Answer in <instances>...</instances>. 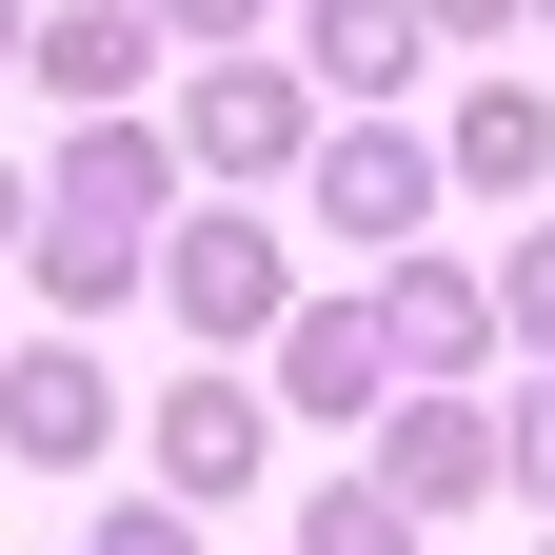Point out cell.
Wrapping results in <instances>:
<instances>
[{
  "instance_id": "6da1fadb",
  "label": "cell",
  "mask_w": 555,
  "mask_h": 555,
  "mask_svg": "<svg viewBox=\"0 0 555 555\" xmlns=\"http://www.w3.org/2000/svg\"><path fill=\"white\" fill-rule=\"evenodd\" d=\"M139 298H159L198 358H258V337L298 318V278H278V219H258V198H179V219H159V278H139Z\"/></svg>"
},
{
  "instance_id": "7a4b0ae2",
  "label": "cell",
  "mask_w": 555,
  "mask_h": 555,
  "mask_svg": "<svg viewBox=\"0 0 555 555\" xmlns=\"http://www.w3.org/2000/svg\"><path fill=\"white\" fill-rule=\"evenodd\" d=\"M179 179H219V198H258V179H298L318 159V80H298V60H278V40H219V60H198V80H179Z\"/></svg>"
},
{
  "instance_id": "3957f363",
  "label": "cell",
  "mask_w": 555,
  "mask_h": 555,
  "mask_svg": "<svg viewBox=\"0 0 555 555\" xmlns=\"http://www.w3.org/2000/svg\"><path fill=\"white\" fill-rule=\"evenodd\" d=\"M139 476H159L179 516H238L258 476H278V397H258L238 358H198V377H159V416H139Z\"/></svg>"
},
{
  "instance_id": "277c9868",
  "label": "cell",
  "mask_w": 555,
  "mask_h": 555,
  "mask_svg": "<svg viewBox=\"0 0 555 555\" xmlns=\"http://www.w3.org/2000/svg\"><path fill=\"white\" fill-rule=\"evenodd\" d=\"M298 198H318L358 258H397L416 219H437V119H337L318 159H298Z\"/></svg>"
},
{
  "instance_id": "5b68a950",
  "label": "cell",
  "mask_w": 555,
  "mask_h": 555,
  "mask_svg": "<svg viewBox=\"0 0 555 555\" xmlns=\"http://www.w3.org/2000/svg\"><path fill=\"white\" fill-rule=\"evenodd\" d=\"M0 456L21 476H119V377L80 337H21V358H0Z\"/></svg>"
},
{
  "instance_id": "8992f818",
  "label": "cell",
  "mask_w": 555,
  "mask_h": 555,
  "mask_svg": "<svg viewBox=\"0 0 555 555\" xmlns=\"http://www.w3.org/2000/svg\"><path fill=\"white\" fill-rule=\"evenodd\" d=\"M40 219L159 238V219H179V139H159V119H60V139H40Z\"/></svg>"
},
{
  "instance_id": "52a82bcc",
  "label": "cell",
  "mask_w": 555,
  "mask_h": 555,
  "mask_svg": "<svg viewBox=\"0 0 555 555\" xmlns=\"http://www.w3.org/2000/svg\"><path fill=\"white\" fill-rule=\"evenodd\" d=\"M377 337H397V377H416V397H476V377L516 358L496 278H456V258H397V278H377Z\"/></svg>"
},
{
  "instance_id": "ba28073f",
  "label": "cell",
  "mask_w": 555,
  "mask_h": 555,
  "mask_svg": "<svg viewBox=\"0 0 555 555\" xmlns=\"http://www.w3.org/2000/svg\"><path fill=\"white\" fill-rule=\"evenodd\" d=\"M377 496L437 535V516H476V496H516V456H496V416H476V397H416V377H397V416H377Z\"/></svg>"
},
{
  "instance_id": "9c48e42d",
  "label": "cell",
  "mask_w": 555,
  "mask_h": 555,
  "mask_svg": "<svg viewBox=\"0 0 555 555\" xmlns=\"http://www.w3.org/2000/svg\"><path fill=\"white\" fill-rule=\"evenodd\" d=\"M159 21H139V0H40V40H21V80L60 100V119H139V100H159Z\"/></svg>"
},
{
  "instance_id": "30bf717a",
  "label": "cell",
  "mask_w": 555,
  "mask_h": 555,
  "mask_svg": "<svg viewBox=\"0 0 555 555\" xmlns=\"http://www.w3.org/2000/svg\"><path fill=\"white\" fill-rule=\"evenodd\" d=\"M278 416H318V437H377V416H397L377 298H298V318H278Z\"/></svg>"
},
{
  "instance_id": "8fae6325",
  "label": "cell",
  "mask_w": 555,
  "mask_h": 555,
  "mask_svg": "<svg viewBox=\"0 0 555 555\" xmlns=\"http://www.w3.org/2000/svg\"><path fill=\"white\" fill-rule=\"evenodd\" d=\"M416 60H437V21H416V0H298V80H318V100L397 119V100H416Z\"/></svg>"
},
{
  "instance_id": "7c38bea8",
  "label": "cell",
  "mask_w": 555,
  "mask_h": 555,
  "mask_svg": "<svg viewBox=\"0 0 555 555\" xmlns=\"http://www.w3.org/2000/svg\"><path fill=\"white\" fill-rule=\"evenodd\" d=\"M437 179H476V198H535V179H555V100H535V80H456V119H437Z\"/></svg>"
},
{
  "instance_id": "4fadbf2b",
  "label": "cell",
  "mask_w": 555,
  "mask_h": 555,
  "mask_svg": "<svg viewBox=\"0 0 555 555\" xmlns=\"http://www.w3.org/2000/svg\"><path fill=\"white\" fill-rule=\"evenodd\" d=\"M21 278H40V318H119L139 278H159V238H100V219H40V238H21Z\"/></svg>"
},
{
  "instance_id": "5bb4252c",
  "label": "cell",
  "mask_w": 555,
  "mask_h": 555,
  "mask_svg": "<svg viewBox=\"0 0 555 555\" xmlns=\"http://www.w3.org/2000/svg\"><path fill=\"white\" fill-rule=\"evenodd\" d=\"M278 555H416V516L377 496V476H318V496H298V535H278Z\"/></svg>"
},
{
  "instance_id": "9a60e30c",
  "label": "cell",
  "mask_w": 555,
  "mask_h": 555,
  "mask_svg": "<svg viewBox=\"0 0 555 555\" xmlns=\"http://www.w3.org/2000/svg\"><path fill=\"white\" fill-rule=\"evenodd\" d=\"M80 555H198V516L159 496V476H139V496H100V535H80Z\"/></svg>"
},
{
  "instance_id": "2e32d148",
  "label": "cell",
  "mask_w": 555,
  "mask_h": 555,
  "mask_svg": "<svg viewBox=\"0 0 555 555\" xmlns=\"http://www.w3.org/2000/svg\"><path fill=\"white\" fill-rule=\"evenodd\" d=\"M496 318H516V358H555V219L496 258Z\"/></svg>"
},
{
  "instance_id": "e0dca14e",
  "label": "cell",
  "mask_w": 555,
  "mask_h": 555,
  "mask_svg": "<svg viewBox=\"0 0 555 555\" xmlns=\"http://www.w3.org/2000/svg\"><path fill=\"white\" fill-rule=\"evenodd\" d=\"M496 456H516V496H535V516H555V358H535V377H516V416H496Z\"/></svg>"
},
{
  "instance_id": "ac0fdd59",
  "label": "cell",
  "mask_w": 555,
  "mask_h": 555,
  "mask_svg": "<svg viewBox=\"0 0 555 555\" xmlns=\"http://www.w3.org/2000/svg\"><path fill=\"white\" fill-rule=\"evenodd\" d=\"M139 21H159L179 60H219V40H258V21H278V0H139Z\"/></svg>"
},
{
  "instance_id": "d6986e66",
  "label": "cell",
  "mask_w": 555,
  "mask_h": 555,
  "mask_svg": "<svg viewBox=\"0 0 555 555\" xmlns=\"http://www.w3.org/2000/svg\"><path fill=\"white\" fill-rule=\"evenodd\" d=\"M416 21H437V40H516L535 0H416Z\"/></svg>"
},
{
  "instance_id": "ffe728a7",
  "label": "cell",
  "mask_w": 555,
  "mask_h": 555,
  "mask_svg": "<svg viewBox=\"0 0 555 555\" xmlns=\"http://www.w3.org/2000/svg\"><path fill=\"white\" fill-rule=\"evenodd\" d=\"M40 238V159H0V258H21Z\"/></svg>"
},
{
  "instance_id": "44dd1931",
  "label": "cell",
  "mask_w": 555,
  "mask_h": 555,
  "mask_svg": "<svg viewBox=\"0 0 555 555\" xmlns=\"http://www.w3.org/2000/svg\"><path fill=\"white\" fill-rule=\"evenodd\" d=\"M21 40H40V0H0V80H21Z\"/></svg>"
},
{
  "instance_id": "7402d4cb",
  "label": "cell",
  "mask_w": 555,
  "mask_h": 555,
  "mask_svg": "<svg viewBox=\"0 0 555 555\" xmlns=\"http://www.w3.org/2000/svg\"><path fill=\"white\" fill-rule=\"evenodd\" d=\"M0 358H21V337H0Z\"/></svg>"
},
{
  "instance_id": "603a6c76",
  "label": "cell",
  "mask_w": 555,
  "mask_h": 555,
  "mask_svg": "<svg viewBox=\"0 0 555 555\" xmlns=\"http://www.w3.org/2000/svg\"><path fill=\"white\" fill-rule=\"evenodd\" d=\"M535 21H555V0H535Z\"/></svg>"
},
{
  "instance_id": "cb8c5ba5",
  "label": "cell",
  "mask_w": 555,
  "mask_h": 555,
  "mask_svg": "<svg viewBox=\"0 0 555 555\" xmlns=\"http://www.w3.org/2000/svg\"><path fill=\"white\" fill-rule=\"evenodd\" d=\"M535 555H555V535H535Z\"/></svg>"
}]
</instances>
